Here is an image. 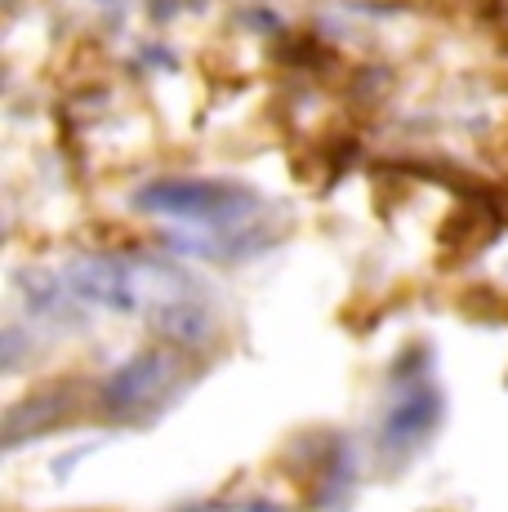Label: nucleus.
<instances>
[{
  "instance_id": "f257e3e1",
  "label": "nucleus",
  "mask_w": 508,
  "mask_h": 512,
  "mask_svg": "<svg viewBox=\"0 0 508 512\" xmlns=\"http://www.w3.org/2000/svg\"><path fill=\"white\" fill-rule=\"evenodd\" d=\"M67 290L112 312H161L192 299V281L152 259H85L67 272Z\"/></svg>"
},
{
  "instance_id": "f03ea898",
  "label": "nucleus",
  "mask_w": 508,
  "mask_h": 512,
  "mask_svg": "<svg viewBox=\"0 0 508 512\" xmlns=\"http://www.w3.org/2000/svg\"><path fill=\"white\" fill-rule=\"evenodd\" d=\"M139 205L152 214H170L183 223H237L254 210V196L237 183H210V179H161L139 192Z\"/></svg>"
},
{
  "instance_id": "7ed1b4c3",
  "label": "nucleus",
  "mask_w": 508,
  "mask_h": 512,
  "mask_svg": "<svg viewBox=\"0 0 508 512\" xmlns=\"http://www.w3.org/2000/svg\"><path fill=\"white\" fill-rule=\"evenodd\" d=\"M179 392V357L174 352H143V357L125 361L121 370L107 379V410L121 419L156 415L165 401Z\"/></svg>"
},
{
  "instance_id": "20e7f679",
  "label": "nucleus",
  "mask_w": 508,
  "mask_h": 512,
  "mask_svg": "<svg viewBox=\"0 0 508 512\" xmlns=\"http://www.w3.org/2000/svg\"><path fill=\"white\" fill-rule=\"evenodd\" d=\"M428 423H433V401H428V392H415V397H406L402 406L388 415V441L393 437H419Z\"/></svg>"
}]
</instances>
